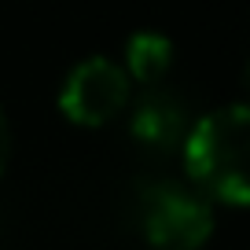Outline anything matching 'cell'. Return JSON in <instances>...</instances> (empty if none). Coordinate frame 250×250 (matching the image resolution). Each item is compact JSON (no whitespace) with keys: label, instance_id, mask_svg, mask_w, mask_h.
I'll list each match as a JSON object with an SVG mask.
<instances>
[{"label":"cell","instance_id":"7","mask_svg":"<svg viewBox=\"0 0 250 250\" xmlns=\"http://www.w3.org/2000/svg\"><path fill=\"white\" fill-rule=\"evenodd\" d=\"M243 88H247V96H250V62H247V70H243ZM250 103V100H247Z\"/></svg>","mask_w":250,"mask_h":250},{"label":"cell","instance_id":"5","mask_svg":"<svg viewBox=\"0 0 250 250\" xmlns=\"http://www.w3.org/2000/svg\"><path fill=\"white\" fill-rule=\"evenodd\" d=\"M173 66V41L162 33H133L129 44H125V74L129 81H140V85H158V81L169 74Z\"/></svg>","mask_w":250,"mask_h":250},{"label":"cell","instance_id":"1","mask_svg":"<svg viewBox=\"0 0 250 250\" xmlns=\"http://www.w3.org/2000/svg\"><path fill=\"white\" fill-rule=\"evenodd\" d=\"M184 166L210 199L250 206V103L210 110L184 136Z\"/></svg>","mask_w":250,"mask_h":250},{"label":"cell","instance_id":"4","mask_svg":"<svg viewBox=\"0 0 250 250\" xmlns=\"http://www.w3.org/2000/svg\"><path fill=\"white\" fill-rule=\"evenodd\" d=\"M129 133L144 147H173V144H184V136H188L184 133V110L169 96H147V100L136 103Z\"/></svg>","mask_w":250,"mask_h":250},{"label":"cell","instance_id":"2","mask_svg":"<svg viewBox=\"0 0 250 250\" xmlns=\"http://www.w3.org/2000/svg\"><path fill=\"white\" fill-rule=\"evenodd\" d=\"M129 92H133V81L118 62H110L107 55H88L62 81L59 110L70 122L96 129L129 107Z\"/></svg>","mask_w":250,"mask_h":250},{"label":"cell","instance_id":"3","mask_svg":"<svg viewBox=\"0 0 250 250\" xmlns=\"http://www.w3.org/2000/svg\"><path fill=\"white\" fill-rule=\"evenodd\" d=\"M144 235L155 250H199L213 235V210L184 188H158L144 206Z\"/></svg>","mask_w":250,"mask_h":250},{"label":"cell","instance_id":"6","mask_svg":"<svg viewBox=\"0 0 250 250\" xmlns=\"http://www.w3.org/2000/svg\"><path fill=\"white\" fill-rule=\"evenodd\" d=\"M8 155H11V125H8V114L0 110V173L8 166Z\"/></svg>","mask_w":250,"mask_h":250}]
</instances>
